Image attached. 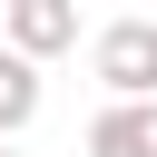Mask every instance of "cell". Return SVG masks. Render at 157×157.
I'll use <instances>...</instances> for the list:
<instances>
[{"instance_id":"7a4b0ae2","label":"cell","mask_w":157,"mask_h":157,"mask_svg":"<svg viewBox=\"0 0 157 157\" xmlns=\"http://www.w3.org/2000/svg\"><path fill=\"white\" fill-rule=\"evenodd\" d=\"M10 49H20V59L78 49V0H10Z\"/></svg>"},{"instance_id":"5b68a950","label":"cell","mask_w":157,"mask_h":157,"mask_svg":"<svg viewBox=\"0 0 157 157\" xmlns=\"http://www.w3.org/2000/svg\"><path fill=\"white\" fill-rule=\"evenodd\" d=\"M0 157H10V137H0Z\"/></svg>"},{"instance_id":"3957f363","label":"cell","mask_w":157,"mask_h":157,"mask_svg":"<svg viewBox=\"0 0 157 157\" xmlns=\"http://www.w3.org/2000/svg\"><path fill=\"white\" fill-rule=\"evenodd\" d=\"M88 157H157V98H108L88 118Z\"/></svg>"},{"instance_id":"6da1fadb","label":"cell","mask_w":157,"mask_h":157,"mask_svg":"<svg viewBox=\"0 0 157 157\" xmlns=\"http://www.w3.org/2000/svg\"><path fill=\"white\" fill-rule=\"evenodd\" d=\"M88 69L108 98H157V20H108L88 39Z\"/></svg>"},{"instance_id":"277c9868","label":"cell","mask_w":157,"mask_h":157,"mask_svg":"<svg viewBox=\"0 0 157 157\" xmlns=\"http://www.w3.org/2000/svg\"><path fill=\"white\" fill-rule=\"evenodd\" d=\"M29 118H39V59L0 49V137H20Z\"/></svg>"}]
</instances>
